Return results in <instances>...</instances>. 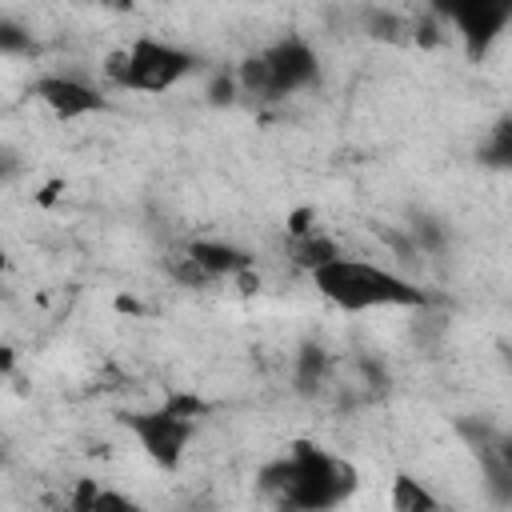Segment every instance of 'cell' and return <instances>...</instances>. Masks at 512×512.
<instances>
[{
	"instance_id": "obj_5",
	"label": "cell",
	"mask_w": 512,
	"mask_h": 512,
	"mask_svg": "<svg viewBox=\"0 0 512 512\" xmlns=\"http://www.w3.org/2000/svg\"><path fill=\"white\" fill-rule=\"evenodd\" d=\"M432 16L452 24L468 60H484L512 24V0H424Z\"/></svg>"
},
{
	"instance_id": "obj_12",
	"label": "cell",
	"mask_w": 512,
	"mask_h": 512,
	"mask_svg": "<svg viewBox=\"0 0 512 512\" xmlns=\"http://www.w3.org/2000/svg\"><path fill=\"white\" fill-rule=\"evenodd\" d=\"M64 504H68V508H76V512H100V508H136V500H132V496L112 492V488H104V484H96V480H76V484H72V492L64 496Z\"/></svg>"
},
{
	"instance_id": "obj_7",
	"label": "cell",
	"mask_w": 512,
	"mask_h": 512,
	"mask_svg": "<svg viewBox=\"0 0 512 512\" xmlns=\"http://www.w3.org/2000/svg\"><path fill=\"white\" fill-rule=\"evenodd\" d=\"M32 96L56 116V120H84V116H96L108 108V96L100 88H92L88 80L80 76H68V72H44L32 80Z\"/></svg>"
},
{
	"instance_id": "obj_16",
	"label": "cell",
	"mask_w": 512,
	"mask_h": 512,
	"mask_svg": "<svg viewBox=\"0 0 512 512\" xmlns=\"http://www.w3.org/2000/svg\"><path fill=\"white\" fill-rule=\"evenodd\" d=\"M364 32H368V36H376V40H404L408 24H404L396 12L368 8V12H364Z\"/></svg>"
},
{
	"instance_id": "obj_3",
	"label": "cell",
	"mask_w": 512,
	"mask_h": 512,
	"mask_svg": "<svg viewBox=\"0 0 512 512\" xmlns=\"http://www.w3.org/2000/svg\"><path fill=\"white\" fill-rule=\"evenodd\" d=\"M200 416H208V400L196 392H168L156 408H132L120 416V424L128 428V436L140 444V452L164 468L176 472L188 456V444L196 436Z\"/></svg>"
},
{
	"instance_id": "obj_17",
	"label": "cell",
	"mask_w": 512,
	"mask_h": 512,
	"mask_svg": "<svg viewBox=\"0 0 512 512\" xmlns=\"http://www.w3.org/2000/svg\"><path fill=\"white\" fill-rule=\"evenodd\" d=\"M408 236H412V244H416L420 252H440V248H444V240H448L444 224H440V220H432V216H416V220H412V228H408Z\"/></svg>"
},
{
	"instance_id": "obj_13",
	"label": "cell",
	"mask_w": 512,
	"mask_h": 512,
	"mask_svg": "<svg viewBox=\"0 0 512 512\" xmlns=\"http://www.w3.org/2000/svg\"><path fill=\"white\" fill-rule=\"evenodd\" d=\"M476 156H480L484 168L512 172V116H500V120L488 128V136H484V144L476 148Z\"/></svg>"
},
{
	"instance_id": "obj_2",
	"label": "cell",
	"mask_w": 512,
	"mask_h": 512,
	"mask_svg": "<svg viewBox=\"0 0 512 512\" xmlns=\"http://www.w3.org/2000/svg\"><path fill=\"white\" fill-rule=\"evenodd\" d=\"M312 276V288L340 312H376V308H428L432 296L400 276L396 268L360 260V256H332L328 264H320Z\"/></svg>"
},
{
	"instance_id": "obj_15",
	"label": "cell",
	"mask_w": 512,
	"mask_h": 512,
	"mask_svg": "<svg viewBox=\"0 0 512 512\" xmlns=\"http://www.w3.org/2000/svg\"><path fill=\"white\" fill-rule=\"evenodd\" d=\"M164 268H168V276H172L176 284H184V288H208V284H212V276L196 264V256H192L188 248H172V252L164 256Z\"/></svg>"
},
{
	"instance_id": "obj_21",
	"label": "cell",
	"mask_w": 512,
	"mask_h": 512,
	"mask_svg": "<svg viewBox=\"0 0 512 512\" xmlns=\"http://www.w3.org/2000/svg\"><path fill=\"white\" fill-rule=\"evenodd\" d=\"M496 444H500V452H504L508 464H512V432H508V436H496Z\"/></svg>"
},
{
	"instance_id": "obj_8",
	"label": "cell",
	"mask_w": 512,
	"mask_h": 512,
	"mask_svg": "<svg viewBox=\"0 0 512 512\" xmlns=\"http://www.w3.org/2000/svg\"><path fill=\"white\" fill-rule=\"evenodd\" d=\"M184 248L196 256V264H200L212 280H240V276H244V272H252V264H256L244 248H236V244H228V240L196 236V240H188Z\"/></svg>"
},
{
	"instance_id": "obj_11",
	"label": "cell",
	"mask_w": 512,
	"mask_h": 512,
	"mask_svg": "<svg viewBox=\"0 0 512 512\" xmlns=\"http://www.w3.org/2000/svg\"><path fill=\"white\" fill-rule=\"evenodd\" d=\"M288 260L296 264V268H304V272H316L320 264H328L332 256H340V244L328 236V232H320V228H312V232H300V236H288Z\"/></svg>"
},
{
	"instance_id": "obj_14",
	"label": "cell",
	"mask_w": 512,
	"mask_h": 512,
	"mask_svg": "<svg viewBox=\"0 0 512 512\" xmlns=\"http://www.w3.org/2000/svg\"><path fill=\"white\" fill-rule=\"evenodd\" d=\"M388 500H392L396 512H432V508H440V500L420 480H412V476H396Z\"/></svg>"
},
{
	"instance_id": "obj_19",
	"label": "cell",
	"mask_w": 512,
	"mask_h": 512,
	"mask_svg": "<svg viewBox=\"0 0 512 512\" xmlns=\"http://www.w3.org/2000/svg\"><path fill=\"white\" fill-rule=\"evenodd\" d=\"M236 92H240L236 72H216V76H212V84H208V100H212V104H232V100H236Z\"/></svg>"
},
{
	"instance_id": "obj_10",
	"label": "cell",
	"mask_w": 512,
	"mask_h": 512,
	"mask_svg": "<svg viewBox=\"0 0 512 512\" xmlns=\"http://www.w3.org/2000/svg\"><path fill=\"white\" fill-rule=\"evenodd\" d=\"M472 448H476V460H480V472H484L488 500H492V504H512V464H508V456L500 452L496 436H484V440H476Z\"/></svg>"
},
{
	"instance_id": "obj_6",
	"label": "cell",
	"mask_w": 512,
	"mask_h": 512,
	"mask_svg": "<svg viewBox=\"0 0 512 512\" xmlns=\"http://www.w3.org/2000/svg\"><path fill=\"white\" fill-rule=\"evenodd\" d=\"M260 56L268 68V100H284L320 80V56L304 36H284L268 44Z\"/></svg>"
},
{
	"instance_id": "obj_20",
	"label": "cell",
	"mask_w": 512,
	"mask_h": 512,
	"mask_svg": "<svg viewBox=\"0 0 512 512\" xmlns=\"http://www.w3.org/2000/svg\"><path fill=\"white\" fill-rule=\"evenodd\" d=\"M92 4H100V8H112V12H128L136 0H92Z\"/></svg>"
},
{
	"instance_id": "obj_18",
	"label": "cell",
	"mask_w": 512,
	"mask_h": 512,
	"mask_svg": "<svg viewBox=\"0 0 512 512\" xmlns=\"http://www.w3.org/2000/svg\"><path fill=\"white\" fill-rule=\"evenodd\" d=\"M0 52H4V56H24V52H32V32H24L12 16L0 20Z\"/></svg>"
},
{
	"instance_id": "obj_4",
	"label": "cell",
	"mask_w": 512,
	"mask_h": 512,
	"mask_svg": "<svg viewBox=\"0 0 512 512\" xmlns=\"http://www.w3.org/2000/svg\"><path fill=\"white\" fill-rule=\"evenodd\" d=\"M200 68V56L180 48V44H168V40H156V36H136L132 44L124 48H112L100 64L104 80L120 92H172L180 80H188L192 72Z\"/></svg>"
},
{
	"instance_id": "obj_9",
	"label": "cell",
	"mask_w": 512,
	"mask_h": 512,
	"mask_svg": "<svg viewBox=\"0 0 512 512\" xmlns=\"http://www.w3.org/2000/svg\"><path fill=\"white\" fill-rule=\"evenodd\" d=\"M328 380H332V356H328V348L316 344V340H304L296 348V356H292V388L300 396H320L328 388Z\"/></svg>"
},
{
	"instance_id": "obj_1",
	"label": "cell",
	"mask_w": 512,
	"mask_h": 512,
	"mask_svg": "<svg viewBox=\"0 0 512 512\" xmlns=\"http://www.w3.org/2000/svg\"><path fill=\"white\" fill-rule=\"evenodd\" d=\"M260 488L284 508L324 512L356 492V468L312 440H292L284 456L260 468Z\"/></svg>"
}]
</instances>
